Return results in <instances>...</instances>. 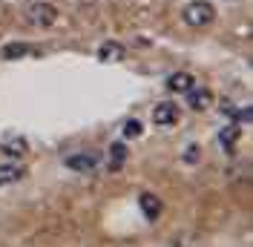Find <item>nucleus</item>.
I'll use <instances>...</instances> for the list:
<instances>
[{"mask_svg": "<svg viewBox=\"0 0 253 247\" xmlns=\"http://www.w3.org/2000/svg\"><path fill=\"white\" fill-rule=\"evenodd\" d=\"M193 83H196V81H193L190 72H173V75L164 81L167 92H175V95H178V92H190V89H193Z\"/></svg>", "mask_w": 253, "mask_h": 247, "instance_id": "7", "label": "nucleus"}, {"mask_svg": "<svg viewBox=\"0 0 253 247\" xmlns=\"http://www.w3.org/2000/svg\"><path fill=\"white\" fill-rule=\"evenodd\" d=\"M3 15H6V9H3V3H0V20H3Z\"/></svg>", "mask_w": 253, "mask_h": 247, "instance_id": "16", "label": "nucleus"}, {"mask_svg": "<svg viewBox=\"0 0 253 247\" xmlns=\"http://www.w3.org/2000/svg\"><path fill=\"white\" fill-rule=\"evenodd\" d=\"M124 55H126V49L118 41H104L98 46V61H104V63H118V61H124Z\"/></svg>", "mask_w": 253, "mask_h": 247, "instance_id": "6", "label": "nucleus"}, {"mask_svg": "<svg viewBox=\"0 0 253 247\" xmlns=\"http://www.w3.org/2000/svg\"><path fill=\"white\" fill-rule=\"evenodd\" d=\"M124 135L126 138H138V135H141V124L135 121V118H129V121L124 124Z\"/></svg>", "mask_w": 253, "mask_h": 247, "instance_id": "14", "label": "nucleus"}, {"mask_svg": "<svg viewBox=\"0 0 253 247\" xmlns=\"http://www.w3.org/2000/svg\"><path fill=\"white\" fill-rule=\"evenodd\" d=\"M35 49L29 43H9V46H3V58L6 61H15V58H23V55H32Z\"/></svg>", "mask_w": 253, "mask_h": 247, "instance_id": "13", "label": "nucleus"}, {"mask_svg": "<svg viewBox=\"0 0 253 247\" xmlns=\"http://www.w3.org/2000/svg\"><path fill=\"white\" fill-rule=\"evenodd\" d=\"M23 175H26V167H23V164H0V187L17 184Z\"/></svg>", "mask_w": 253, "mask_h": 247, "instance_id": "9", "label": "nucleus"}, {"mask_svg": "<svg viewBox=\"0 0 253 247\" xmlns=\"http://www.w3.org/2000/svg\"><path fill=\"white\" fill-rule=\"evenodd\" d=\"M239 135H242V124H230V126H224V129H219V144L224 153H230L233 147H236Z\"/></svg>", "mask_w": 253, "mask_h": 247, "instance_id": "10", "label": "nucleus"}, {"mask_svg": "<svg viewBox=\"0 0 253 247\" xmlns=\"http://www.w3.org/2000/svg\"><path fill=\"white\" fill-rule=\"evenodd\" d=\"M61 17V9L49 0H35L26 6V23H32L35 29H52Z\"/></svg>", "mask_w": 253, "mask_h": 247, "instance_id": "1", "label": "nucleus"}, {"mask_svg": "<svg viewBox=\"0 0 253 247\" xmlns=\"http://www.w3.org/2000/svg\"><path fill=\"white\" fill-rule=\"evenodd\" d=\"M184 95H187L190 109H196V112H205V109L213 107V92H210V89H205V86H193V89H190V92H184Z\"/></svg>", "mask_w": 253, "mask_h": 247, "instance_id": "5", "label": "nucleus"}, {"mask_svg": "<svg viewBox=\"0 0 253 247\" xmlns=\"http://www.w3.org/2000/svg\"><path fill=\"white\" fill-rule=\"evenodd\" d=\"M199 150H196V147H193V150H187V155H184V161H196V158H199Z\"/></svg>", "mask_w": 253, "mask_h": 247, "instance_id": "15", "label": "nucleus"}, {"mask_svg": "<svg viewBox=\"0 0 253 247\" xmlns=\"http://www.w3.org/2000/svg\"><path fill=\"white\" fill-rule=\"evenodd\" d=\"M141 210H144V218L147 221H156L161 216V199L153 196V193H144L141 196Z\"/></svg>", "mask_w": 253, "mask_h": 247, "instance_id": "12", "label": "nucleus"}, {"mask_svg": "<svg viewBox=\"0 0 253 247\" xmlns=\"http://www.w3.org/2000/svg\"><path fill=\"white\" fill-rule=\"evenodd\" d=\"M175 121H178V107L173 101H161L153 107V124L156 126H173Z\"/></svg>", "mask_w": 253, "mask_h": 247, "instance_id": "4", "label": "nucleus"}, {"mask_svg": "<svg viewBox=\"0 0 253 247\" xmlns=\"http://www.w3.org/2000/svg\"><path fill=\"white\" fill-rule=\"evenodd\" d=\"M126 153H129V150H126L124 144H121V141H115V144H110V164H107V167H110V172H118L121 170V167H124V161H126Z\"/></svg>", "mask_w": 253, "mask_h": 247, "instance_id": "11", "label": "nucleus"}, {"mask_svg": "<svg viewBox=\"0 0 253 247\" xmlns=\"http://www.w3.org/2000/svg\"><path fill=\"white\" fill-rule=\"evenodd\" d=\"M0 150L9 155V158H23V155L29 153V144H26V138H20V135H12V138H6L0 144Z\"/></svg>", "mask_w": 253, "mask_h": 247, "instance_id": "8", "label": "nucleus"}, {"mask_svg": "<svg viewBox=\"0 0 253 247\" xmlns=\"http://www.w3.org/2000/svg\"><path fill=\"white\" fill-rule=\"evenodd\" d=\"M181 17L193 29H205V26H210L216 20V6L207 3V0H190L187 6L181 9Z\"/></svg>", "mask_w": 253, "mask_h": 247, "instance_id": "2", "label": "nucleus"}, {"mask_svg": "<svg viewBox=\"0 0 253 247\" xmlns=\"http://www.w3.org/2000/svg\"><path fill=\"white\" fill-rule=\"evenodd\" d=\"M63 164L75 172H92V170H98V164H101V155L92 153V150H81V153L66 155Z\"/></svg>", "mask_w": 253, "mask_h": 247, "instance_id": "3", "label": "nucleus"}]
</instances>
